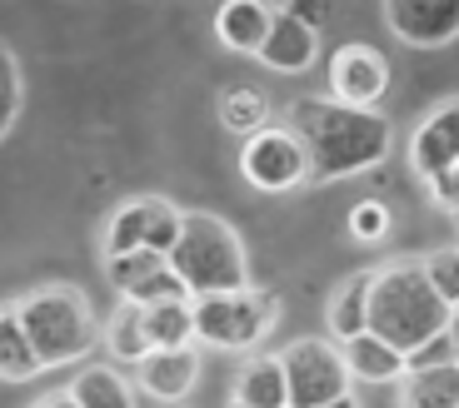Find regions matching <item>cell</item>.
<instances>
[{
	"label": "cell",
	"instance_id": "cell-1",
	"mask_svg": "<svg viewBox=\"0 0 459 408\" xmlns=\"http://www.w3.org/2000/svg\"><path fill=\"white\" fill-rule=\"evenodd\" d=\"M290 135L299 140L310 159V180H350L359 170H375L390 155V120L379 110H350V105L325 100H295L290 105Z\"/></svg>",
	"mask_w": 459,
	"mask_h": 408
},
{
	"label": "cell",
	"instance_id": "cell-2",
	"mask_svg": "<svg viewBox=\"0 0 459 408\" xmlns=\"http://www.w3.org/2000/svg\"><path fill=\"white\" fill-rule=\"evenodd\" d=\"M455 314L435 299V289L425 284L420 264L394 259L385 269H375L369 279V299H365V334H375L379 344L410 353L425 339H435L439 329H449Z\"/></svg>",
	"mask_w": 459,
	"mask_h": 408
},
{
	"label": "cell",
	"instance_id": "cell-3",
	"mask_svg": "<svg viewBox=\"0 0 459 408\" xmlns=\"http://www.w3.org/2000/svg\"><path fill=\"white\" fill-rule=\"evenodd\" d=\"M165 264H170V274L185 284L190 299L250 289V264H245L240 234L215 215H180V239H175V250L165 254Z\"/></svg>",
	"mask_w": 459,
	"mask_h": 408
},
{
	"label": "cell",
	"instance_id": "cell-4",
	"mask_svg": "<svg viewBox=\"0 0 459 408\" xmlns=\"http://www.w3.org/2000/svg\"><path fill=\"white\" fill-rule=\"evenodd\" d=\"M25 339H30L40 369H60V363H75L81 353L95 349L100 329H95L91 299L70 284H46V289H30V294L15 304Z\"/></svg>",
	"mask_w": 459,
	"mask_h": 408
},
{
	"label": "cell",
	"instance_id": "cell-5",
	"mask_svg": "<svg viewBox=\"0 0 459 408\" xmlns=\"http://www.w3.org/2000/svg\"><path fill=\"white\" fill-rule=\"evenodd\" d=\"M280 304L264 289H235V294H210L190 299V324L195 339L210 349H255L264 334L275 329Z\"/></svg>",
	"mask_w": 459,
	"mask_h": 408
},
{
	"label": "cell",
	"instance_id": "cell-6",
	"mask_svg": "<svg viewBox=\"0 0 459 408\" xmlns=\"http://www.w3.org/2000/svg\"><path fill=\"white\" fill-rule=\"evenodd\" d=\"M285 369V408H325L350 394V374L334 344L325 339H299L280 353Z\"/></svg>",
	"mask_w": 459,
	"mask_h": 408
},
{
	"label": "cell",
	"instance_id": "cell-7",
	"mask_svg": "<svg viewBox=\"0 0 459 408\" xmlns=\"http://www.w3.org/2000/svg\"><path fill=\"white\" fill-rule=\"evenodd\" d=\"M240 174L260 194H290L310 180V159L285 125H264L260 135H250L240 145Z\"/></svg>",
	"mask_w": 459,
	"mask_h": 408
},
{
	"label": "cell",
	"instance_id": "cell-8",
	"mask_svg": "<svg viewBox=\"0 0 459 408\" xmlns=\"http://www.w3.org/2000/svg\"><path fill=\"white\" fill-rule=\"evenodd\" d=\"M390 90V60L375 46H344L330 60V100L350 110H375L379 95Z\"/></svg>",
	"mask_w": 459,
	"mask_h": 408
},
{
	"label": "cell",
	"instance_id": "cell-9",
	"mask_svg": "<svg viewBox=\"0 0 459 408\" xmlns=\"http://www.w3.org/2000/svg\"><path fill=\"white\" fill-rule=\"evenodd\" d=\"M105 274H110L115 294L126 299V304H170V299H190L185 294V284L170 274V264L160 254L150 250H135V254H120V259H105Z\"/></svg>",
	"mask_w": 459,
	"mask_h": 408
},
{
	"label": "cell",
	"instance_id": "cell-10",
	"mask_svg": "<svg viewBox=\"0 0 459 408\" xmlns=\"http://www.w3.org/2000/svg\"><path fill=\"white\" fill-rule=\"evenodd\" d=\"M255 55L270 70H280V75H299V70H310L315 55H320V35H315V25L299 11H275L270 15V35H264V46Z\"/></svg>",
	"mask_w": 459,
	"mask_h": 408
},
{
	"label": "cell",
	"instance_id": "cell-11",
	"mask_svg": "<svg viewBox=\"0 0 459 408\" xmlns=\"http://www.w3.org/2000/svg\"><path fill=\"white\" fill-rule=\"evenodd\" d=\"M385 21L404 46H449L459 30V15L449 0H390Z\"/></svg>",
	"mask_w": 459,
	"mask_h": 408
},
{
	"label": "cell",
	"instance_id": "cell-12",
	"mask_svg": "<svg viewBox=\"0 0 459 408\" xmlns=\"http://www.w3.org/2000/svg\"><path fill=\"white\" fill-rule=\"evenodd\" d=\"M410 165H414V174H420V180H435V174L459 170V110H455V100L439 105L425 125L414 130Z\"/></svg>",
	"mask_w": 459,
	"mask_h": 408
},
{
	"label": "cell",
	"instance_id": "cell-13",
	"mask_svg": "<svg viewBox=\"0 0 459 408\" xmlns=\"http://www.w3.org/2000/svg\"><path fill=\"white\" fill-rule=\"evenodd\" d=\"M135 369H140V388H145L150 398H165V404L185 398L190 388H195V378H200V359H195L190 349H175V353H145V359H140Z\"/></svg>",
	"mask_w": 459,
	"mask_h": 408
},
{
	"label": "cell",
	"instance_id": "cell-14",
	"mask_svg": "<svg viewBox=\"0 0 459 408\" xmlns=\"http://www.w3.org/2000/svg\"><path fill=\"white\" fill-rule=\"evenodd\" d=\"M270 15H275V5H264V0H225L215 11V35L230 50L255 55L270 35Z\"/></svg>",
	"mask_w": 459,
	"mask_h": 408
},
{
	"label": "cell",
	"instance_id": "cell-15",
	"mask_svg": "<svg viewBox=\"0 0 459 408\" xmlns=\"http://www.w3.org/2000/svg\"><path fill=\"white\" fill-rule=\"evenodd\" d=\"M340 359H344V374L365 378V384H400L404 378V353L379 344L375 334H359V339L340 344Z\"/></svg>",
	"mask_w": 459,
	"mask_h": 408
},
{
	"label": "cell",
	"instance_id": "cell-16",
	"mask_svg": "<svg viewBox=\"0 0 459 408\" xmlns=\"http://www.w3.org/2000/svg\"><path fill=\"white\" fill-rule=\"evenodd\" d=\"M235 404L240 408H285V369L280 353H260L235 374Z\"/></svg>",
	"mask_w": 459,
	"mask_h": 408
},
{
	"label": "cell",
	"instance_id": "cell-17",
	"mask_svg": "<svg viewBox=\"0 0 459 408\" xmlns=\"http://www.w3.org/2000/svg\"><path fill=\"white\" fill-rule=\"evenodd\" d=\"M145 339L150 353H175L195 344V324H190V299H170V304L145 309Z\"/></svg>",
	"mask_w": 459,
	"mask_h": 408
},
{
	"label": "cell",
	"instance_id": "cell-18",
	"mask_svg": "<svg viewBox=\"0 0 459 408\" xmlns=\"http://www.w3.org/2000/svg\"><path fill=\"white\" fill-rule=\"evenodd\" d=\"M369 279H375V274L369 269H359V274H350V279L340 284V289H334L330 294V334L340 344H350V339H359V334H365V299H369Z\"/></svg>",
	"mask_w": 459,
	"mask_h": 408
},
{
	"label": "cell",
	"instance_id": "cell-19",
	"mask_svg": "<svg viewBox=\"0 0 459 408\" xmlns=\"http://www.w3.org/2000/svg\"><path fill=\"white\" fill-rule=\"evenodd\" d=\"M400 408H459V369H425L400 378Z\"/></svg>",
	"mask_w": 459,
	"mask_h": 408
},
{
	"label": "cell",
	"instance_id": "cell-20",
	"mask_svg": "<svg viewBox=\"0 0 459 408\" xmlns=\"http://www.w3.org/2000/svg\"><path fill=\"white\" fill-rule=\"evenodd\" d=\"M35 374H40V359H35L21 319H15V304L0 309V378L5 384H30Z\"/></svg>",
	"mask_w": 459,
	"mask_h": 408
},
{
	"label": "cell",
	"instance_id": "cell-21",
	"mask_svg": "<svg viewBox=\"0 0 459 408\" xmlns=\"http://www.w3.org/2000/svg\"><path fill=\"white\" fill-rule=\"evenodd\" d=\"M220 120H225L230 135L250 140L270 125V100H264V90H255V85H230V90L220 95Z\"/></svg>",
	"mask_w": 459,
	"mask_h": 408
},
{
	"label": "cell",
	"instance_id": "cell-22",
	"mask_svg": "<svg viewBox=\"0 0 459 408\" xmlns=\"http://www.w3.org/2000/svg\"><path fill=\"white\" fill-rule=\"evenodd\" d=\"M70 398H75L81 408H135L130 384L115 374V369H100V363H91V369H81V374H75Z\"/></svg>",
	"mask_w": 459,
	"mask_h": 408
},
{
	"label": "cell",
	"instance_id": "cell-23",
	"mask_svg": "<svg viewBox=\"0 0 459 408\" xmlns=\"http://www.w3.org/2000/svg\"><path fill=\"white\" fill-rule=\"evenodd\" d=\"M105 344H110L115 359L126 363H140L150 353V339H145V309L140 304H120L110 319V329H105Z\"/></svg>",
	"mask_w": 459,
	"mask_h": 408
},
{
	"label": "cell",
	"instance_id": "cell-24",
	"mask_svg": "<svg viewBox=\"0 0 459 408\" xmlns=\"http://www.w3.org/2000/svg\"><path fill=\"white\" fill-rule=\"evenodd\" d=\"M145 250V200H130L110 215V229H105V259H120V254Z\"/></svg>",
	"mask_w": 459,
	"mask_h": 408
},
{
	"label": "cell",
	"instance_id": "cell-25",
	"mask_svg": "<svg viewBox=\"0 0 459 408\" xmlns=\"http://www.w3.org/2000/svg\"><path fill=\"white\" fill-rule=\"evenodd\" d=\"M420 274H425V284L435 289V299L455 314V304H459V254H455V244H439L429 259H420Z\"/></svg>",
	"mask_w": 459,
	"mask_h": 408
},
{
	"label": "cell",
	"instance_id": "cell-26",
	"mask_svg": "<svg viewBox=\"0 0 459 408\" xmlns=\"http://www.w3.org/2000/svg\"><path fill=\"white\" fill-rule=\"evenodd\" d=\"M175 239H180V209H170L165 200H145V250L165 259Z\"/></svg>",
	"mask_w": 459,
	"mask_h": 408
},
{
	"label": "cell",
	"instance_id": "cell-27",
	"mask_svg": "<svg viewBox=\"0 0 459 408\" xmlns=\"http://www.w3.org/2000/svg\"><path fill=\"white\" fill-rule=\"evenodd\" d=\"M455 324H449V329H439L435 339H425L420 344V349H410L404 353V374H425V369H449V363H455Z\"/></svg>",
	"mask_w": 459,
	"mask_h": 408
},
{
	"label": "cell",
	"instance_id": "cell-28",
	"mask_svg": "<svg viewBox=\"0 0 459 408\" xmlns=\"http://www.w3.org/2000/svg\"><path fill=\"white\" fill-rule=\"evenodd\" d=\"M350 234L365 239V244H375V239L390 234V209L379 200H359L355 209H350Z\"/></svg>",
	"mask_w": 459,
	"mask_h": 408
},
{
	"label": "cell",
	"instance_id": "cell-29",
	"mask_svg": "<svg viewBox=\"0 0 459 408\" xmlns=\"http://www.w3.org/2000/svg\"><path fill=\"white\" fill-rule=\"evenodd\" d=\"M15 110H21V70H15V55L0 46V135L11 130Z\"/></svg>",
	"mask_w": 459,
	"mask_h": 408
},
{
	"label": "cell",
	"instance_id": "cell-30",
	"mask_svg": "<svg viewBox=\"0 0 459 408\" xmlns=\"http://www.w3.org/2000/svg\"><path fill=\"white\" fill-rule=\"evenodd\" d=\"M425 184H429V200H435L439 209H449V215H455V204H459V170L435 174V180H425Z\"/></svg>",
	"mask_w": 459,
	"mask_h": 408
},
{
	"label": "cell",
	"instance_id": "cell-31",
	"mask_svg": "<svg viewBox=\"0 0 459 408\" xmlns=\"http://www.w3.org/2000/svg\"><path fill=\"white\" fill-rule=\"evenodd\" d=\"M35 408H81V404H75L70 394H50V398H40Z\"/></svg>",
	"mask_w": 459,
	"mask_h": 408
},
{
	"label": "cell",
	"instance_id": "cell-32",
	"mask_svg": "<svg viewBox=\"0 0 459 408\" xmlns=\"http://www.w3.org/2000/svg\"><path fill=\"white\" fill-rule=\"evenodd\" d=\"M325 408H359V404H355L350 394H344V398H334V404H325Z\"/></svg>",
	"mask_w": 459,
	"mask_h": 408
},
{
	"label": "cell",
	"instance_id": "cell-33",
	"mask_svg": "<svg viewBox=\"0 0 459 408\" xmlns=\"http://www.w3.org/2000/svg\"><path fill=\"white\" fill-rule=\"evenodd\" d=\"M230 408H240V404H230Z\"/></svg>",
	"mask_w": 459,
	"mask_h": 408
}]
</instances>
